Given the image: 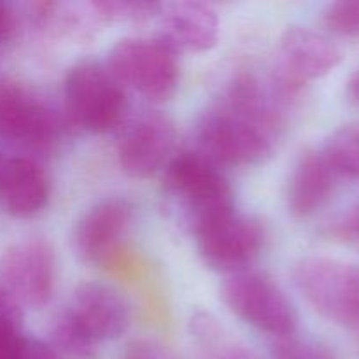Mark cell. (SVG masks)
I'll return each instance as SVG.
<instances>
[{
  "label": "cell",
  "mask_w": 359,
  "mask_h": 359,
  "mask_svg": "<svg viewBox=\"0 0 359 359\" xmlns=\"http://www.w3.org/2000/svg\"><path fill=\"white\" fill-rule=\"evenodd\" d=\"M290 97L276 79L269 84L252 72L238 74L200 114L196 151L221 168L265 163L284 128L283 98Z\"/></svg>",
  "instance_id": "obj_1"
},
{
  "label": "cell",
  "mask_w": 359,
  "mask_h": 359,
  "mask_svg": "<svg viewBox=\"0 0 359 359\" xmlns=\"http://www.w3.org/2000/svg\"><path fill=\"white\" fill-rule=\"evenodd\" d=\"M132 307L125 294L102 280L83 283L51 325V342L62 359H97L98 346L125 335Z\"/></svg>",
  "instance_id": "obj_2"
},
{
  "label": "cell",
  "mask_w": 359,
  "mask_h": 359,
  "mask_svg": "<svg viewBox=\"0 0 359 359\" xmlns=\"http://www.w3.org/2000/svg\"><path fill=\"white\" fill-rule=\"evenodd\" d=\"M163 196L168 210L191 235L235 210V193L223 168L196 149L175 153L168 161Z\"/></svg>",
  "instance_id": "obj_3"
},
{
  "label": "cell",
  "mask_w": 359,
  "mask_h": 359,
  "mask_svg": "<svg viewBox=\"0 0 359 359\" xmlns=\"http://www.w3.org/2000/svg\"><path fill=\"white\" fill-rule=\"evenodd\" d=\"M62 97L69 121L84 132H112L128 116L126 88L100 60H77L67 70Z\"/></svg>",
  "instance_id": "obj_4"
},
{
  "label": "cell",
  "mask_w": 359,
  "mask_h": 359,
  "mask_svg": "<svg viewBox=\"0 0 359 359\" xmlns=\"http://www.w3.org/2000/svg\"><path fill=\"white\" fill-rule=\"evenodd\" d=\"M105 63L123 86L154 104L170 100L181 83L177 55L158 37L119 39Z\"/></svg>",
  "instance_id": "obj_5"
},
{
  "label": "cell",
  "mask_w": 359,
  "mask_h": 359,
  "mask_svg": "<svg viewBox=\"0 0 359 359\" xmlns=\"http://www.w3.org/2000/svg\"><path fill=\"white\" fill-rule=\"evenodd\" d=\"M297 290L318 314L359 332V266L325 256H309L293 269Z\"/></svg>",
  "instance_id": "obj_6"
},
{
  "label": "cell",
  "mask_w": 359,
  "mask_h": 359,
  "mask_svg": "<svg viewBox=\"0 0 359 359\" xmlns=\"http://www.w3.org/2000/svg\"><path fill=\"white\" fill-rule=\"evenodd\" d=\"M221 298L231 314L273 339L297 333L298 312L286 291L269 276L252 270L228 276Z\"/></svg>",
  "instance_id": "obj_7"
},
{
  "label": "cell",
  "mask_w": 359,
  "mask_h": 359,
  "mask_svg": "<svg viewBox=\"0 0 359 359\" xmlns=\"http://www.w3.org/2000/svg\"><path fill=\"white\" fill-rule=\"evenodd\" d=\"M116 153L123 172L137 179H147L165 170L174 158L177 130L165 112L144 109L126 116L119 126Z\"/></svg>",
  "instance_id": "obj_8"
},
{
  "label": "cell",
  "mask_w": 359,
  "mask_h": 359,
  "mask_svg": "<svg viewBox=\"0 0 359 359\" xmlns=\"http://www.w3.org/2000/svg\"><path fill=\"white\" fill-rule=\"evenodd\" d=\"M195 238L200 258L210 270L235 276L249 270L259 258L266 233L262 221L235 209L198 231Z\"/></svg>",
  "instance_id": "obj_9"
},
{
  "label": "cell",
  "mask_w": 359,
  "mask_h": 359,
  "mask_svg": "<svg viewBox=\"0 0 359 359\" xmlns=\"http://www.w3.org/2000/svg\"><path fill=\"white\" fill-rule=\"evenodd\" d=\"M342 58V49L328 34L293 25L277 42L276 81L284 91L294 95L312 81L328 76Z\"/></svg>",
  "instance_id": "obj_10"
},
{
  "label": "cell",
  "mask_w": 359,
  "mask_h": 359,
  "mask_svg": "<svg viewBox=\"0 0 359 359\" xmlns=\"http://www.w3.org/2000/svg\"><path fill=\"white\" fill-rule=\"evenodd\" d=\"M55 249L44 238H25L0 256V286L21 309L46 307L55 293Z\"/></svg>",
  "instance_id": "obj_11"
},
{
  "label": "cell",
  "mask_w": 359,
  "mask_h": 359,
  "mask_svg": "<svg viewBox=\"0 0 359 359\" xmlns=\"http://www.w3.org/2000/svg\"><path fill=\"white\" fill-rule=\"evenodd\" d=\"M62 121L37 90L16 79H0V137L32 149L53 146Z\"/></svg>",
  "instance_id": "obj_12"
},
{
  "label": "cell",
  "mask_w": 359,
  "mask_h": 359,
  "mask_svg": "<svg viewBox=\"0 0 359 359\" xmlns=\"http://www.w3.org/2000/svg\"><path fill=\"white\" fill-rule=\"evenodd\" d=\"M135 216V207L126 196H104L88 207L72 230V248L86 263H102L125 238Z\"/></svg>",
  "instance_id": "obj_13"
},
{
  "label": "cell",
  "mask_w": 359,
  "mask_h": 359,
  "mask_svg": "<svg viewBox=\"0 0 359 359\" xmlns=\"http://www.w3.org/2000/svg\"><path fill=\"white\" fill-rule=\"evenodd\" d=\"M156 20L160 21L158 39L175 55L205 53L219 42L221 21L210 4L195 0L161 4Z\"/></svg>",
  "instance_id": "obj_14"
},
{
  "label": "cell",
  "mask_w": 359,
  "mask_h": 359,
  "mask_svg": "<svg viewBox=\"0 0 359 359\" xmlns=\"http://www.w3.org/2000/svg\"><path fill=\"white\" fill-rule=\"evenodd\" d=\"M51 184L44 168L32 158H0V207L9 216L28 219L49 203Z\"/></svg>",
  "instance_id": "obj_15"
},
{
  "label": "cell",
  "mask_w": 359,
  "mask_h": 359,
  "mask_svg": "<svg viewBox=\"0 0 359 359\" xmlns=\"http://www.w3.org/2000/svg\"><path fill=\"white\" fill-rule=\"evenodd\" d=\"M337 179L321 149H305L298 156L287 181V209L294 217H311L335 191Z\"/></svg>",
  "instance_id": "obj_16"
},
{
  "label": "cell",
  "mask_w": 359,
  "mask_h": 359,
  "mask_svg": "<svg viewBox=\"0 0 359 359\" xmlns=\"http://www.w3.org/2000/svg\"><path fill=\"white\" fill-rule=\"evenodd\" d=\"M30 9L35 23L56 37L86 41L104 25L95 2H35Z\"/></svg>",
  "instance_id": "obj_17"
},
{
  "label": "cell",
  "mask_w": 359,
  "mask_h": 359,
  "mask_svg": "<svg viewBox=\"0 0 359 359\" xmlns=\"http://www.w3.org/2000/svg\"><path fill=\"white\" fill-rule=\"evenodd\" d=\"M189 333L198 351V359H263L248 344L231 335L230 330L209 312L193 316Z\"/></svg>",
  "instance_id": "obj_18"
},
{
  "label": "cell",
  "mask_w": 359,
  "mask_h": 359,
  "mask_svg": "<svg viewBox=\"0 0 359 359\" xmlns=\"http://www.w3.org/2000/svg\"><path fill=\"white\" fill-rule=\"evenodd\" d=\"M321 153L339 177L359 181V121L347 123L330 133Z\"/></svg>",
  "instance_id": "obj_19"
},
{
  "label": "cell",
  "mask_w": 359,
  "mask_h": 359,
  "mask_svg": "<svg viewBox=\"0 0 359 359\" xmlns=\"http://www.w3.org/2000/svg\"><path fill=\"white\" fill-rule=\"evenodd\" d=\"M102 21L105 23H142L160 13L161 4L135 2V0H97L95 2Z\"/></svg>",
  "instance_id": "obj_20"
},
{
  "label": "cell",
  "mask_w": 359,
  "mask_h": 359,
  "mask_svg": "<svg viewBox=\"0 0 359 359\" xmlns=\"http://www.w3.org/2000/svg\"><path fill=\"white\" fill-rule=\"evenodd\" d=\"M323 27L330 35L344 39L359 37V0H339L323 11Z\"/></svg>",
  "instance_id": "obj_21"
},
{
  "label": "cell",
  "mask_w": 359,
  "mask_h": 359,
  "mask_svg": "<svg viewBox=\"0 0 359 359\" xmlns=\"http://www.w3.org/2000/svg\"><path fill=\"white\" fill-rule=\"evenodd\" d=\"M0 359H60L48 342L25 335L23 332L0 337Z\"/></svg>",
  "instance_id": "obj_22"
},
{
  "label": "cell",
  "mask_w": 359,
  "mask_h": 359,
  "mask_svg": "<svg viewBox=\"0 0 359 359\" xmlns=\"http://www.w3.org/2000/svg\"><path fill=\"white\" fill-rule=\"evenodd\" d=\"M272 359H335V356L323 342L294 333L276 340L272 347Z\"/></svg>",
  "instance_id": "obj_23"
},
{
  "label": "cell",
  "mask_w": 359,
  "mask_h": 359,
  "mask_svg": "<svg viewBox=\"0 0 359 359\" xmlns=\"http://www.w3.org/2000/svg\"><path fill=\"white\" fill-rule=\"evenodd\" d=\"M325 233L332 241L359 245V202L337 214L325 226Z\"/></svg>",
  "instance_id": "obj_24"
},
{
  "label": "cell",
  "mask_w": 359,
  "mask_h": 359,
  "mask_svg": "<svg viewBox=\"0 0 359 359\" xmlns=\"http://www.w3.org/2000/svg\"><path fill=\"white\" fill-rule=\"evenodd\" d=\"M21 307L13 297L0 286V337L7 333L21 332Z\"/></svg>",
  "instance_id": "obj_25"
},
{
  "label": "cell",
  "mask_w": 359,
  "mask_h": 359,
  "mask_svg": "<svg viewBox=\"0 0 359 359\" xmlns=\"http://www.w3.org/2000/svg\"><path fill=\"white\" fill-rule=\"evenodd\" d=\"M123 359H175L174 354L156 340L139 339L128 344Z\"/></svg>",
  "instance_id": "obj_26"
},
{
  "label": "cell",
  "mask_w": 359,
  "mask_h": 359,
  "mask_svg": "<svg viewBox=\"0 0 359 359\" xmlns=\"http://www.w3.org/2000/svg\"><path fill=\"white\" fill-rule=\"evenodd\" d=\"M18 28L16 14L9 4L0 2V44L11 41Z\"/></svg>",
  "instance_id": "obj_27"
},
{
  "label": "cell",
  "mask_w": 359,
  "mask_h": 359,
  "mask_svg": "<svg viewBox=\"0 0 359 359\" xmlns=\"http://www.w3.org/2000/svg\"><path fill=\"white\" fill-rule=\"evenodd\" d=\"M346 93L347 98H349L351 104L358 105L359 107V67L351 74L349 81H347V86H346Z\"/></svg>",
  "instance_id": "obj_28"
}]
</instances>
